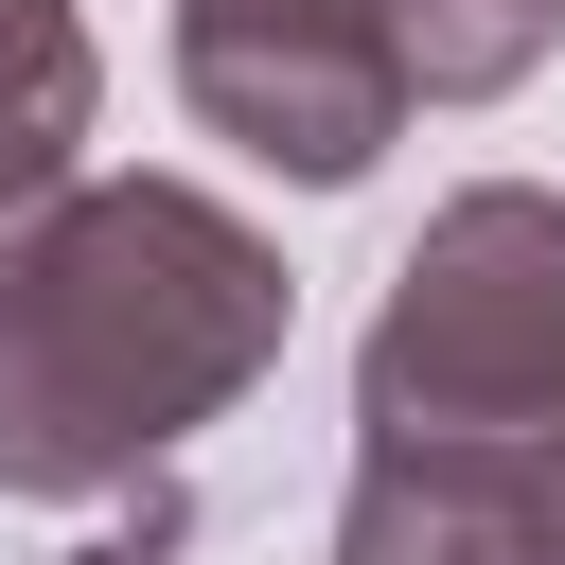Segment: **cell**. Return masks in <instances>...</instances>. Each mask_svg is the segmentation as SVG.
<instances>
[{
  "mask_svg": "<svg viewBox=\"0 0 565 565\" xmlns=\"http://www.w3.org/2000/svg\"><path fill=\"white\" fill-rule=\"evenodd\" d=\"M300 335L282 247L194 177H71L0 247V494H159Z\"/></svg>",
  "mask_w": 565,
  "mask_h": 565,
  "instance_id": "cell-1",
  "label": "cell"
},
{
  "mask_svg": "<svg viewBox=\"0 0 565 565\" xmlns=\"http://www.w3.org/2000/svg\"><path fill=\"white\" fill-rule=\"evenodd\" d=\"M353 424L371 441H565V194L477 177L424 212L353 335Z\"/></svg>",
  "mask_w": 565,
  "mask_h": 565,
  "instance_id": "cell-2",
  "label": "cell"
},
{
  "mask_svg": "<svg viewBox=\"0 0 565 565\" xmlns=\"http://www.w3.org/2000/svg\"><path fill=\"white\" fill-rule=\"evenodd\" d=\"M177 106L247 141L300 194H353L406 141V53L388 0H177Z\"/></svg>",
  "mask_w": 565,
  "mask_h": 565,
  "instance_id": "cell-3",
  "label": "cell"
},
{
  "mask_svg": "<svg viewBox=\"0 0 565 565\" xmlns=\"http://www.w3.org/2000/svg\"><path fill=\"white\" fill-rule=\"evenodd\" d=\"M335 565H547V441H353Z\"/></svg>",
  "mask_w": 565,
  "mask_h": 565,
  "instance_id": "cell-4",
  "label": "cell"
},
{
  "mask_svg": "<svg viewBox=\"0 0 565 565\" xmlns=\"http://www.w3.org/2000/svg\"><path fill=\"white\" fill-rule=\"evenodd\" d=\"M88 106H106V53H88V18L71 0H0V247L71 194V141H88Z\"/></svg>",
  "mask_w": 565,
  "mask_h": 565,
  "instance_id": "cell-5",
  "label": "cell"
},
{
  "mask_svg": "<svg viewBox=\"0 0 565 565\" xmlns=\"http://www.w3.org/2000/svg\"><path fill=\"white\" fill-rule=\"evenodd\" d=\"M388 53H406V106H494L565 53V0H388Z\"/></svg>",
  "mask_w": 565,
  "mask_h": 565,
  "instance_id": "cell-6",
  "label": "cell"
},
{
  "mask_svg": "<svg viewBox=\"0 0 565 565\" xmlns=\"http://www.w3.org/2000/svg\"><path fill=\"white\" fill-rule=\"evenodd\" d=\"M71 565H177V494H141V530H106V547H71Z\"/></svg>",
  "mask_w": 565,
  "mask_h": 565,
  "instance_id": "cell-7",
  "label": "cell"
},
{
  "mask_svg": "<svg viewBox=\"0 0 565 565\" xmlns=\"http://www.w3.org/2000/svg\"><path fill=\"white\" fill-rule=\"evenodd\" d=\"M547 565H565V441H547Z\"/></svg>",
  "mask_w": 565,
  "mask_h": 565,
  "instance_id": "cell-8",
  "label": "cell"
}]
</instances>
